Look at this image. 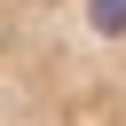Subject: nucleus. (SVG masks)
Masks as SVG:
<instances>
[{
	"instance_id": "obj_1",
	"label": "nucleus",
	"mask_w": 126,
	"mask_h": 126,
	"mask_svg": "<svg viewBox=\"0 0 126 126\" xmlns=\"http://www.w3.org/2000/svg\"><path fill=\"white\" fill-rule=\"evenodd\" d=\"M0 126H126V0H0Z\"/></svg>"
}]
</instances>
